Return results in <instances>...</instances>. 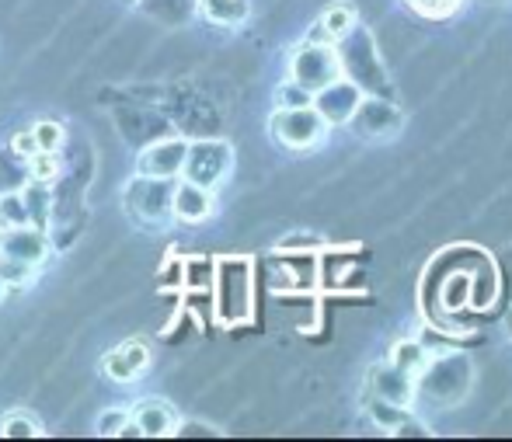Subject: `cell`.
Here are the masks:
<instances>
[{
    "label": "cell",
    "mask_w": 512,
    "mask_h": 442,
    "mask_svg": "<svg viewBox=\"0 0 512 442\" xmlns=\"http://www.w3.org/2000/svg\"><path fill=\"white\" fill-rule=\"evenodd\" d=\"M474 387V366L464 352L443 349L432 352L425 369L415 376V404H429L436 411L457 408Z\"/></svg>",
    "instance_id": "obj_1"
},
{
    "label": "cell",
    "mask_w": 512,
    "mask_h": 442,
    "mask_svg": "<svg viewBox=\"0 0 512 442\" xmlns=\"http://www.w3.org/2000/svg\"><path fill=\"white\" fill-rule=\"evenodd\" d=\"M209 296H213V314L223 328L248 324L255 314V265H251V258H220Z\"/></svg>",
    "instance_id": "obj_2"
},
{
    "label": "cell",
    "mask_w": 512,
    "mask_h": 442,
    "mask_svg": "<svg viewBox=\"0 0 512 442\" xmlns=\"http://www.w3.org/2000/svg\"><path fill=\"white\" fill-rule=\"evenodd\" d=\"M342 77V56H338L335 42L321 39H304L290 56V81H297L300 88L310 94L328 88L331 81Z\"/></svg>",
    "instance_id": "obj_3"
},
{
    "label": "cell",
    "mask_w": 512,
    "mask_h": 442,
    "mask_svg": "<svg viewBox=\"0 0 512 442\" xmlns=\"http://www.w3.org/2000/svg\"><path fill=\"white\" fill-rule=\"evenodd\" d=\"M171 192H175V178L136 175L122 188V209L143 227H161L171 220Z\"/></svg>",
    "instance_id": "obj_4"
},
{
    "label": "cell",
    "mask_w": 512,
    "mask_h": 442,
    "mask_svg": "<svg viewBox=\"0 0 512 442\" xmlns=\"http://www.w3.org/2000/svg\"><path fill=\"white\" fill-rule=\"evenodd\" d=\"M269 129L279 147L293 150V154H307V150L321 147L331 126L314 112V105H304V108H276L269 119Z\"/></svg>",
    "instance_id": "obj_5"
},
{
    "label": "cell",
    "mask_w": 512,
    "mask_h": 442,
    "mask_svg": "<svg viewBox=\"0 0 512 442\" xmlns=\"http://www.w3.org/2000/svg\"><path fill=\"white\" fill-rule=\"evenodd\" d=\"M359 140H370V143H384L394 140V136L405 129V115L401 108L394 105L391 98H380V94H363V101L356 105L352 119L345 122Z\"/></svg>",
    "instance_id": "obj_6"
},
{
    "label": "cell",
    "mask_w": 512,
    "mask_h": 442,
    "mask_svg": "<svg viewBox=\"0 0 512 442\" xmlns=\"http://www.w3.org/2000/svg\"><path fill=\"white\" fill-rule=\"evenodd\" d=\"M230 168H234V150H230V143L196 140V143H189V150H185V164H182V175L178 178L196 181V185H203V188H216L230 175Z\"/></svg>",
    "instance_id": "obj_7"
},
{
    "label": "cell",
    "mask_w": 512,
    "mask_h": 442,
    "mask_svg": "<svg viewBox=\"0 0 512 442\" xmlns=\"http://www.w3.org/2000/svg\"><path fill=\"white\" fill-rule=\"evenodd\" d=\"M363 88H359L352 77H338V81H331L328 88H321V91H314V112L321 115L328 126H345V122L352 119V112H356V105L363 101Z\"/></svg>",
    "instance_id": "obj_8"
},
{
    "label": "cell",
    "mask_w": 512,
    "mask_h": 442,
    "mask_svg": "<svg viewBox=\"0 0 512 442\" xmlns=\"http://www.w3.org/2000/svg\"><path fill=\"white\" fill-rule=\"evenodd\" d=\"M185 150L189 140L182 136H168V140H157L136 157V175H150V178H178L185 164Z\"/></svg>",
    "instance_id": "obj_9"
},
{
    "label": "cell",
    "mask_w": 512,
    "mask_h": 442,
    "mask_svg": "<svg viewBox=\"0 0 512 442\" xmlns=\"http://www.w3.org/2000/svg\"><path fill=\"white\" fill-rule=\"evenodd\" d=\"M213 213H216L213 188H203V185H196V181L175 178V192H171V220L199 227V223H206Z\"/></svg>",
    "instance_id": "obj_10"
},
{
    "label": "cell",
    "mask_w": 512,
    "mask_h": 442,
    "mask_svg": "<svg viewBox=\"0 0 512 442\" xmlns=\"http://www.w3.org/2000/svg\"><path fill=\"white\" fill-rule=\"evenodd\" d=\"M366 397H384V401L415 408V376L405 373V369H398L394 362L370 366V376H366Z\"/></svg>",
    "instance_id": "obj_11"
},
{
    "label": "cell",
    "mask_w": 512,
    "mask_h": 442,
    "mask_svg": "<svg viewBox=\"0 0 512 442\" xmlns=\"http://www.w3.org/2000/svg\"><path fill=\"white\" fill-rule=\"evenodd\" d=\"M129 418L140 425L143 439H168V436H175V429H178L175 408H171L168 401H161V397L140 401L133 411H129Z\"/></svg>",
    "instance_id": "obj_12"
},
{
    "label": "cell",
    "mask_w": 512,
    "mask_h": 442,
    "mask_svg": "<svg viewBox=\"0 0 512 442\" xmlns=\"http://www.w3.org/2000/svg\"><path fill=\"white\" fill-rule=\"evenodd\" d=\"M147 362H150L147 342H126V345H119V349H112L105 355L102 373L115 383H133L136 376L147 369Z\"/></svg>",
    "instance_id": "obj_13"
},
{
    "label": "cell",
    "mask_w": 512,
    "mask_h": 442,
    "mask_svg": "<svg viewBox=\"0 0 512 442\" xmlns=\"http://www.w3.org/2000/svg\"><path fill=\"white\" fill-rule=\"evenodd\" d=\"M0 251L11 258H21V262H28V265H42V258H46V251H49L46 230L32 227V223H25V227H4Z\"/></svg>",
    "instance_id": "obj_14"
},
{
    "label": "cell",
    "mask_w": 512,
    "mask_h": 442,
    "mask_svg": "<svg viewBox=\"0 0 512 442\" xmlns=\"http://www.w3.org/2000/svg\"><path fill=\"white\" fill-rule=\"evenodd\" d=\"M352 32H359V11L352 4H331L321 11L317 25L307 32V39H321V42H345Z\"/></svg>",
    "instance_id": "obj_15"
},
{
    "label": "cell",
    "mask_w": 512,
    "mask_h": 442,
    "mask_svg": "<svg viewBox=\"0 0 512 442\" xmlns=\"http://www.w3.org/2000/svg\"><path fill=\"white\" fill-rule=\"evenodd\" d=\"M471 279V296H467V307L471 310H488L499 296V268L488 255H478V265L467 272Z\"/></svg>",
    "instance_id": "obj_16"
},
{
    "label": "cell",
    "mask_w": 512,
    "mask_h": 442,
    "mask_svg": "<svg viewBox=\"0 0 512 442\" xmlns=\"http://www.w3.org/2000/svg\"><path fill=\"white\" fill-rule=\"evenodd\" d=\"M411 411L415 408H405V404H394V401H384V397H366V418L373 422V429L387 432V436H398L401 429L411 422Z\"/></svg>",
    "instance_id": "obj_17"
},
{
    "label": "cell",
    "mask_w": 512,
    "mask_h": 442,
    "mask_svg": "<svg viewBox=\"0 0 512 442\" xmlns=\"http://www.w3.org/2000/svg\"><path fill=\"white\" fill-rule=\"evenodd\" d=\"M199 14L216 28H237L248 21L251 4L248 0H196Z\"/></svg>",
    "instance_id": "obj_18"
},
{
    "label": "cell",
    "mask_w": 512,
    "mask_h": 442,
    "mask_svg": "<svg viewBox=\"0 0 512 442\" xmlns=\"http://www.w3.org/2000/svg\"><path fill=\"white\" fill-rule=\"evenodd\" d=\"M21 199H25V209H28V223L39 230L49 227V209H53V192H49V181H35L28 178L21 185Z\"/></svg>",
    "instance_id": "obj_19"
},
{
    "label": "cell",
    "mask_w": 512,
    "mask_h": 442,
    "mask_svg": "<svg viewBox=\"0 0 512 442\" xmlns=\"http://www.w3.org/2000/svg\"><path fill=\"white\" fill-rule=\"evenodd\" d=\"M467 296H471V279H467L464 268H453V272L443 279V286H439L436 303L443 314H457V310L467 307Z\"/></svg>",
    "instance_id": "obj_20"
},
{
    "label": "cell",
    "mask_w": 512,
    "mask_h": 442,
    "mask_svg": "<svg viewBox=\"0 0 512 442\" xmlns=\"http://www.w3.org/2000/svg\"><path fill=\"white\" fill-rule=\"evenodd\" d=\"M0 436L4 439H35V436H42V425L32 411L18 408V411H7V415L0 418Z\"/></svg>",
    "instance_id": "obj_21"
},
{
    "label": "cell",
    "mask_w": 512,
    "mask_h": 442,
    "mask_svg": "<svg viewBox=\"0 0 512 442\" xmlns=\"http://www.w3.org/2000/svg\"><path fill=\"white\" fill-rule=\"evenodd\" d=\"M429 349H425L422 342H415V338H411V342H398L391 349V359L387 362H394V366L398 369H405V373H411V376H418L425 369V362H429Z\"/></svg>",
    "instance_id": "obj_22"
},
{
    "label": "cell",
    "mask_w": 512,
    "mask_h": 442,
    "mask_svg": "<svg viewBox=\"0 0 512 442\" xmlns=\"http://www.w3.org/2000/svg\"><path fill=\"white\" fill-rule=\"evenodd\" d=\"M182 265V289H203L209 293V286H213V275H216V262H209V258H189V262H178Z\"/></svg>",
    "instance_id": "obj_23"
},
{
    "label": "cell",
    "mask_w": 512,
    "mask_h": 442,
    "mask_svg": "<svg viewBox=\"0 0 512 442\" xmlns=\"http://www.w3.org/2000/svg\"><path fill=\"white\" fill-rule=\"evenodd\" d=\"M408 11H415L418 18H429V21H446L453 14H460L467 7V0H405Z\"/></svg>",
    "instance_id": "obj_24"
},
{
    "label": "cell",
    "mask_w": 512,
    "mask_h": 442,
    "mask_svg": "<svg viewBox=\"0 0 512 442\" xmlns=\"http://www.w3.org/2000/svg\"><path fill=\"white\" fill-rule=\"evenodd\" d=\"M35 275V265L21 262V258H11L0 251V279H4V286H28Z\"/></svg>",
    "instance_id": "obj_25"
},
{
    "label": "cell",
    "mask_w": 512,
    "mask_h": 442,
    "mask_svg": "<svg viewBox=\"0 0 512 442\" xmlns=\"http://www.w3.org/2000/svg\"><path fill=\"white\" fill-rule=\"evenodd\" d=\"M0 223L4 227H25L28 223V209L21 192H0Z\"/></svg>",
    "instance_id": "obj_26"
},
{
    "label": "cell",
    "mask_w": 512,
    "mask_h": 442,
    "mask_svg": "<svg viewBox=\"0 0 512 442\" xmlns=\"http://www.w3.org/2000/svg\"><path fill=\"white\" fill-rule=\"evenodd\" d=\"M60 175V157L49 154V150H35L32 157H28V178L35 181H53Z\"/></svg>",
    "instance_id": "obj_27"
},
{
    "label": "cell",
    "mask_w": 512,
    "mask_h": 442,
    "mask_svg": "<svg viewBox=\"0 0 512 442\" xmlns=\"http://www.w3.org/2000/svg\"><path fill=\"white\" fill-rule=\"evenodd\" d=\"M32 136H35V147L56 154V150H60V143H63V126H60V122H53V119H42V122H35V126H32Z\"/></svg>",
    "instance_id": "obj_28"
},
{
    "label": "cell",
    "mask_w": 512,
    "mask_h": 442,
    "mask_svg": "<svg viewBox=\"0 0 512 442\" xmlns=\"http://www.w3.org/2000/svg\"><path fill=\"white\" fill-rule=\"evenodd\" d=\"M310 101H314V94L307 88H300L297 81H283L276 88V108H304Z\"/></svg>",
    "instance_id": "obj_29"
},
{
    "label": "cell",
    "mask_w": 512,
    "mask_h": 442,
    "mask_svg": "<svg viewBox=\"0 0 512 442\" xmlns=\"http://www.w3.org/2000/svg\"><path fill=\"white\" fill-rule=\"evenodd\" d=\"M126 422H129V411L126 408H105L102 415H98V422H95V436H102V439L119 436V429Z\"/></svg>",
    "instance_id": "obj_30"
},
{
    "label": "cell",
    "mask_w": 512,
    "mask_h": 442,
    "mask_svg": "<svg viewBox=\"0 0 512 442\" xmlns=\"http://www.w3.org/2000/svg\"><path fill=\"white\" fill-rule=\"evenodd\" d=\"M175 436H178V439H192V436H206V439H213V436H220V432H216L213 425H206V422H178Z\"/></svg>",
    "instance_id": "obj_31"
},
{
    "label": "cell",
    "mask_w": 512,
    "mask_h": 442,
    "mask_svg": "<svg viewBox=\"0 0 512 442\" xmlns=\"http://www.w3.org/2000/svg\"><path fill=\"white\" fill-rule=\"evenodd\" d=\"M11 150H14V154H21V157H32L35 150H39V147H35V136H32V129H21V133L11 140Z\"/></svg>",
    "instance_id": "obj_32"
},
{
    "label": "cell",
    "mask_w": 512,
    "mask_h": 442,
    "mask_svg": "<svg viewBox=\"0 0 512 442\" xmlns=\"http://www.w3.org/2000/svg\"><path fill=\"white\" fill-rule=\"evenodd\" d=\"M4 289H7V286H4V279H0V296H4Z\"/></svg>",
    "instance_id": "obj_33"
},
{
    "label": "cell",
    "mask_w": 512,
    "mask_h": 442,
    "mask_svg": "<svg viewBox=\"0 0 512 442\" xmlns=\"http://www.w3.org/2000/svg\"><path fill=\"white\" fill-rule=\"evenodd\" d=\"M0 241H4V223H0Z\"/></svg>",
    "instance_id": "obj_34"
},
{
    "label": "cell",
    "mask_w": 512,
    "mask_h": 442,
    "mask_svg": "<svg viewBox=\"0 0 512 442\" xmlns=\"http://www.w3.org/2000/svg\"><path fill=\"white\" fill-rule=\"evenodd\" d=\"M129 4H140V0H129Z\"/></svg>",
    "instance_id": "obj_35"
}]
</instances>
